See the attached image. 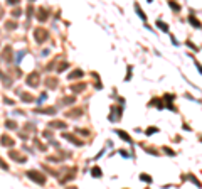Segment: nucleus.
<instances>
[{
    "label": "nucleus",
    "instance_id": "nucleus-28",
    "mask_svg": "<svg viewBox=\"0 0 202 189\" xmlns=\"http://www.w3.org/2000/svg\"><path fill=\"white\" fill-rule=\"evenodd\" d=\"M140 181H143V182H147V184H150L152 182V177H150V176H147V174H140Z\"/></svg>",
    "mask_w": 202,
    "mask_h": 189
},
{
    "label": "nucleus",
    "instance_id": "nucleus-26",
    "mask_svg": "<svg viewBox=\"0 0 202 189\" xmlns=\"http://www.w3.org/2000/svg\"><path fill=\"white\" fill-rule=\"evenodd\" d=\"M165 100H167V101H168V100H174V94H170V96L167 94V96H165ZM165 106H167V108H170V110H174V111H175V106L172 105V103H167Z\"/></svg>",
    "mask_w": 202,
    "mask_h": 189
},
{
    "label": "nucleus",
    "instance_id": "nucleus-2",
    "mask_svg": "<svg viewBox=\"0 0 202 189\" xmlns=\"http://www.w3.org/2000/svg\"><path fill=\"white\" fill-rule=\"evenodd\" d=\"M27 177L31 179V181H34V182H37L39 186H44V184H46V176L42 172H39V171H29V172H27Z\"/></svg>",
    "mask_w": 202,
    "mask_h": 189
},
{
    "label": "nucleus",
    "instance_id": "nucleus-33",
    "mask_svg": "<svg viewBox=\"0 0 202 189\" xmlns=\"http://www.w3.org/2000/svg\"><path fill=\"white\" fill-rule=\"evenodd\" d=\"M34 12H36V10H34V7H32V5H29V9H27V17L31 19V17L34 15Z\"/></svg>",
    "mask_w": 202,
    "mask_h": 189
},
{
    "label": "nucleus",
    "instance_id": "nucleus-1",
    "mask_svg": "<svg viewBox=\"0 0 202 189\" xmlns=\"http://www.w3.org/2000/svg\"><path fill=\"white\" fill-rule=\"evenodd\" d=\"M34 39H36L37 44H42L44 41H47V39H49L47 29H44V27H36V29H34Z\"/></svg>",
    "mask_w": 202,
    "mask_h": 189
},
{
    "label": "nucleus",
    "instance_id": "nucleus-40",
    "mask_svg": "<svg viewBox=\"0 0 202 189\" xmlns=\"http://www.w3.org/2000/svg\"><path fill=\"white\" fill-rule=\"evenodd\" d=\"M163 150H165L167 154H170V155H174V154H175V152H174V150H170V149H163Z\"/></svg>",
    "mask_w": 202,
    "mask_h": 189
},
{
    "label": "nucleus",
    "instance_id": "nucleus-43",
    "mask_svg": "<svg viewBox=\"0 0 202 189\" xmlns=\"http://www.w3.org/2000/svg\"><path fill=\"white\" fill-rule=\"evenodd\" d=\"M29 2H36V0H29Z\"/></svg>",
    "mask_w": 202,
    "mask_h": 189
},
{
    "label": "nucleus",
    "instance_id": "nucleus-37",
    "mask_svg": "<svg viewBox=\"0 0 202 189\" xmlns=\"http://www.w3.org/2000/svg\"><path fill=\"white\" fill-rule=\"evenodd\" d=\"M4 101H5V103H9V105H14V100H10V98H7V96H5V100H4Z\"/></svg>",
    "mask_w": 202,
    "mask_h": 189
},
{
    "label": "nucleus",
    "instance_id": "nucleus-27",
    "mask_svg": "<svg viewBox=\"0 0 202 189\" xmlns=\"http://www.w3.org/2000/svg\"><path fill=\"white\" fill-rule=\"evenodd\" d=\"M157 132H158L157 127H148V128L145 130V133H147V135H153V133H157Z\"/></svg>",
    "mask_w": 202,
    "mask_h": 189
},
{
    "label": "nucleus",
    "instance_id": "nucleus-34",
    "mask_svg": "<svg viewBox=\"0 0 202 189\" xmlns=\"http://www.w3.org/2000/svg\"><path fill=\"white\" fill-rule=\"evenodd\" d=\"M0 169H4V171H9V166H7V164L4 162L2 159H0Z\"/></svg>",
    "mask_w": 202,
    "mask_h": 189
},
{
    "label": "nucleus",
    "instance_id": "nucleus-24",
    "mask_svg": "<svg viewBox=\"0 0 202 189\" xmlns=\"http://www.w3.org/2000/svg\"><path fill=\"white\" fill-rule=\"evenodd\" d=\"M157 26H158V29H160V31L168 32V26H167V24H163L162 21H158V22H157Z\"/></svg>",
    "mask_w": 202,
    "mask_h": 189
},
{
    "label": "nucleus",
    "instance_id": "nucleus-38",
    "mask_svg": "<svg viewBox=\"0 0 202 189\" xmlns=\"http://www.w3.org/2000/svg\"><path fill=\"white\" fill-rule=\"evenodd\" d=\"M78 132H81V135H84V137H86V135H88V133H89L88 130H79V128H78Z\"/></svg>",
    "mask_w": 202,
    "mask_h": 189
},
{
    "label": "nucleus",
    "instance_id": "nucleus-16",
    "mask_svg": "<svg viewBox=\"0 0 202 189\" xmlns=\"http://www.w3.org/2000/svg\"><path fill=\"white\" fill-rule=\"evenodd\" d=\"M66 123L64 122H49V128H66Z\"/></svg>",
    "mask_w": 202,
    "mask_h": 189
},
{
    "label": "nucleus",
    "instance_id": "nucleus-35",
    "mask_svg": "<svg viewBox=\"0 0 202 189\" xmlns=\"http://www.w3.org/2000/svg\"><path fill=\"white\" fill-rule=\"evenodd\" d=\"M19 2H20V0H7V4H9V5H17Z\"/></svg>",
    "mask_w": 202,
    "mask_h": 189
},
{
    "label": "nucleus",
    "instance_id": "nucleus-9",
    "mask_svg": "<svg viewBox=\"0 0 202 189\" xmlns=\"http://www.w3.org/2000/svg\"><path fill=\"white\" fill-rule=\"evenodd\" d=\"M2 58H4V61H7V63H10V61H12V47H10V46H5V47H4Z\"/></svg>",
    "mask_w": 202,
    "mask_h": 189
},
{
    "label": "nucleus",
    "instance_id": "nucleus-19",
    "mask_svg": "<svg viewBox=\"0 0 202 189\" xmlns=\"http://www.w3.org/2000/svg\"><path fill=\"white\" fill-rule=\"evenodd\" d=\"M5 29H7V31H15V29H17V22L15 21L5 22Z\"/></svg>",
    "mask_w": 202,
    "mask_h": 189
},
{
    "label": "nucleus",
    "instance_id": "nucleus-42",
    "mask_svg": "<svg viewBox=\"0 0 202 189\" xmlns=\"http://www.w3.org/2000/svg\"><path fill=\"white\" fill-rule=\"evenodd\" d=\"M121 155H123V157H130V154L125 152V150H121Z\"/></svg>",
    "mask_w": 202,
    "mask_h": 189
},
{
    "label": "nucleus",
    "instance_id": "nucleus-20",
    "mask_svg": "<svg viewBox=\"0 0 202 189\" xmlns=\"http://www.w3.org/2000/svg\"><path fill=\"white\" fill-rule=\"evenodd\" d=\"M135 10H136V14H138V17H140L141 21H147V15L143 14V10L140 9V5H138V4H135Z\"/></svg>",
    "mask_w": 202,
    "mask_h": 189
},
{
    "label": "nucleus",
    "instance_id": "nucleus-41",
    "mask_svg": "<svg viewBox=\"0 0 202 189\" xmlns=\"http://www.w3.org/2000/svg\"><path fill=\"white\" fill-rule=\"evenodd\" d=\"M0 19H4V7L0 5Z\"/></svg>",
    "mask_w": 202,
    "mask_h": 189
},
{
    "label": "nucleus",
    "instance_id": "nucleus-30",
    "mask_svg": "<svg viewBox=\"0 0 202 189\" xmlns=\"http://www.w3.org/2000/svg\"><path fill=\"white\" fill-rule=\"evenodd\" d=\"M168 5H170V7H172V9H174L175 12H179V10H180V5H179V4H175V2H172V0H168Z\"/></svg>",
    "mask_w": 202,
    "mask_h": 189
},
{
    "label": "nucleus",
    "instance_id": "nucleus-44",
    "mask_svg": "<svg viewBox=\"0 0 202 189\" xmlns=\"http://www.w3.org/2000/svg\"><path fill=\"white\" fill-rule=\"evenodd\" d=\"M147 2H152V0H147Z\"/></svg>",
    "mask_w": 202,
    "mask_h": 189
},
{
    "label": "nucleus",
    "instance_id": "nucleus-6",
    "mask_svg": "<svg viewBox=\"0 0 202 189\" xmlns=\"http://www.w3.org/2000/svg\"><path fill=\"white\" fill-rule=\"evenodd\" d=\"M36 17H37V21H39V22H46L47 19H49V10L44 9V7H41V9L37 10Z\"/></svg>",
    "mask_w": 202,
    "mask_h": 189
},
{
    "label": "nucleus",
    "instance_id": "nucleus-22",
    "mask_svg": "<svg viewBox=\"0 0 202 189\" xmlns=\"http://www.w3.org/2000/svg\"><path fill=\"white\" fill-rule=\"evenodd\" d=\"M66 115L67 116H81L83 115V110H69Z\"/></svg>",
    "mask_w": 202,
    "mask_h": 189
},
{
    "label": "nucleus",
    "instance_id": "nucleus-18",
    "mask_svg": "<svg viewBox=\"0 0 202 189\" xmlns=\"http://www.w3.org/2000/svg\"><path fill=\"white\" fill-rule=\"evenodd\" d=\"M189 22H190V24H192V27H195V29H201V22H199V21H197V19H195V17H194V15H189Z\"/></svg>",
    "mask_w": 202,
    "mask_h": 189
},
{
    "label": "nucleus",
    "instance_id": "nucleus-32",
    "mask_svg": "<svg viewBox=\"0 0 202 189\" xmlns=\"http://www.w3.org/2000/svg\"><path fill=\"white\" fill-rule=\"evenodd\" d=\"M67 66H69V64H67V63H62V64H59V68H57V71H59V73H62V71H66V69H67Z\"/></svg>",
    "mask_w": 202,
    "mask_h": 189
},
{
    "label": "nucleus",
    "instance_id": "nucleus-39",
    "mask_svg": "<svg viewBox=\"0 0 202 189\" xmlns=\"http://www.w3.org/2000/svg\"><path fill=\"white\" fill-rule=\"evenodd\" d=\"M195 68H197V69H199V73H201V74H202V66H201V64H199V63H195Z\"/></svg>",
    "mask_w": 202,
    "mask_h": 189
},
{
    "label": "nucleus",
    "instance_id": "nucleus-25",
    "mask_svg": "<svg viewBox=\"0 0 202 189\" xmlns=\"http://www.w3.org/2000/svg\"><path fill=\"white\" fill-rule=\"evenodd\" d=\"M5 127H7V128H10V130H14V128H17V123L14 120H7L5 122Z\"/></svg>",
    "mask_w": 202,
    "mask_h": 189
},
{
    "label": "nucleus",
    "instance_id": "nucleus-4",
    "mask_svg": "<svg viewBox=\"0 0 202 189\" xmlns=\"http://www.w3.org/2000/svg\"><path fill=\"white\" fill-rule=\"evenodd\" d=\"M26 83L29 84V86H34V88H37L39 86V73H31L29 76H27V79H26Z\"/></svg>",
    "mask_w": 202,
    "mask_h": 189
},
{
    "label": "nucleus",
    "instance_id": "nucleus-29",
    "mask_svg": "<svg viewBox=\"0 0 202 189\" xmlns=\"http://www.w3.org/2000/svg\"><path fill=\"white\" fill-rule=\"evenodd\" d=\"M22 15V9H19V7H17V9H14V10H12V17H20Z\"/></svg>",
    "mask_w": 202,
    "mask_h": 189
},
{
    "label": "nucleus",
    "instance_id": "nucleus-5",
    "mask_svg": "<svg viewBox=\"0 0 202 189\" xmlns=\"http://www.w3.org/2000/svg\"><path fill=\"white\" fill-rule=\"evenodd\" d=\"M9 157L14 159V160H15V162H19V164H24L27 160L26 155H22V154L17 152V150H10V152H9Z\"/></svg>",
    "mask_w": 202,
    "mask_h": 189
},
{
    "label": "nucleus",
    "instance_id": "nucleus-15",
    "mask_svg": "<svg viewBox=\"0 0 202 189\" xmlns=\"http://www.w3.org/2000/svg\"><path fill=\"white\" fill-rule=\"evenodd\" d=\"M46 86H47L49 89L57 88V79H56V78H47V79H46Z\"/></svg>",
    "mask_w": 202,
    "mask_h": 189
},
{
    "label": "nucleus",
    "instance_id": "nucleus-23",
    "mask_svg": "<svg viewBox=\"0 0 202 189\" xmlns=\"http://www.w3.org/2000/svg\"><path fill=\"white\" fill-rule=\"evenodd\" d=\"M74 100H76L74 96H67V98H62L61 103L62 105H71V103H74Z\"/></svg>",
    "mask_w": 202,
    "mask_h": 189
},
{
    "label": "nucleus",
    "instance_id": "nucleus-14",
    "mask_svg": "<svg viewBox=\"0 0 202 189\" xmlns=\"http://www.w3.org/2000/svg\"><path fill=\"white\" fill-rule=\"evenodd\" d=\"M0 79H2V83L5 84L7 88H10L12 84H14V81H12V79H10V78H9V76H5V74L2 73V71H0Z\"/></svg>",
    "mask_w": 202,
    "mask_h": 189
},
{
    "label": "nucleus",
    "instance_id": "nucleus-3",
    "mask_svg": "<svg viewBox=\"0 0 202 189\" xmlns=\"http://www.w3.org/2000/svg\"><path fill=\"white\" fill-rule=\"evenodd\" d=\"M121 113H123V106H116V105H114L113 108H111L109 122H120V118H121Z\"/></svg>",
    "mask_w": 202,
    "mask_h": 189
},
{
    "label": "nucleus",
    "instance_id": "nucleus-17",
    "mask_svg": "<svg viewBox=\"0 0 202 189\" xmlns=\"http://www.w3.org/2000/svg\"><path fill=\"white\" fill-rule=\"evenodd\" d=\"M84 73L81 71V69H76V71H73V73L69 74V79H78V78H83Z\"/></svg>",
    "mask_w": 202,
    "mask_h": 189
},
{
    "label": "nucleus",
    "instance_id": "nucleus-10",
    "mask_svg": "<svg viewBox=\"0 0 202 189\" xmlns=\"http://www.w3.org/2000/svg\"><path fill=\"white\" fill-rule=\"evenodd\" d=\"M19 96H20V100L26 101V103L34 101V94H29V93H26V91H19Z\"/></svg>",
    "mask_w": 202,
    "mask_h": 189
},
{
    "label": "nucleus",
    "instance_id": "nucleus-31",
    "mask_svg": "<svg viewBox=\"0 0 202 189\" xmlns=\"http://www.w3.org/2000/svg\"><path fill=\"white\" fill-rule=\"evenodd\" d=\"M187 179H189V181H192V182L195 184L197 188H201V186H202V184H201V182H199V181H197V179H195V177H192V176H187Z\"/></svg>",
    "mask_w": 202,
    "mask_h": 189
},
{
    "label": "nucleus",
    "instance_id": "nucleus-8",
    "mask_svg": "<svg viewBox=\"0 0 202 189\" xmlns=\"http://www.w3.org/2000/svg\"><path fill=\"white\" fill-rule=\"evenodd\" d=\"M0 144L4 145V147H14V138H10L9 135H2V138H0Z\"/></svg>",
    "mask_w": 202,
    "mask_h": 189
},
{
    "label": "nucleus",
    "instance_id": "nucleus-21",
    "mask_svg": "<svg viewBox=\"0 0 202 189\" xmlns=\"http://www.w3.org/2000/svg\"><path fill=\"white\" fill-rule=\"evenodd\" d=\"M91 174H93V177H101V176H103V171L99 167H93L91 169Z\"/></svg>",
    "mask_w": 202,
    "mask_h": 189
},
{
    "label": "nucleus",
    "instance_id": "nucleus-7",
    "mask_svg": "<svg viewBox=\"0 0 202 189\" xmlns=\"http://www.w3.org/2000/svg\"><path fill=\"white\" fill-rule=\"evenodd\" d=\"M62 137H64V138H67L69 142H73V144H76L78 147H83V145H84V142H83V140H79V138H76V137H74V135H71V133H62Z\"/></svg>",
    "mask_w": 202,
    "mask_h": 189
},
{
    "label": "nucleus",
    "instance_id": "nucleus-11",
    "mask_svg": "<svg viewBox=\"0 0 202 189\" xmlns=\"http://www.w3.org/2000/svg\"><path fill=\"white\" fill-rule=\"evenodd\" d=\"M114 133H118V137L121 138V140L128 142V144H133V142H131V137H130L128 133H126V132H123V130H116Z\"/></svg>",
    "mask_w": 202,
    "mask_h": 189
},
{
    "label": "nucleus",
    "instance_id": "nucleus-36",
    "mask_svg": "<svg viewBox=\"0 0 202 189\" xmlns=\"http://www.w3.org/2000/svg\"><path fill=\"white\" fill-rule=\"evenodd\" d=\"M187 46L190 47V49H194V51H197V46H195V44H192V42H190V41L187 42Z\"/></svg>",
    "mask_w": 202,
    "mask_h": 189
},
{
    "label": "nucleus",
    "instance_id": "nucleus-13",
    "mask_svg": "<svg viewBox=\"0 0 202 189\" xmlns=\"http://www.w3.org/2000/svg\"><path fill=\"white\" fill-rule=\"evenodd\" d=\"M84 89H86V83H79V84H73V86H71V91H73V93H81Z\"/></svg>",
    "mask_w": 202,
    "mask_h": 189
},
{
    "label": "nucleus",
    "instance_id": "nucleus-12",
    "mask_svg": "<svg viewBox=\"0 0 202 189\" xmlns=\"http://www.w3.org/2000/svg\"><path fill=\"white\" fill-rule=\"evenodd\" d=\"M36 113H46V115H54L57 111V108H36Z\"/></svg>",
    "mask_w": 202,
    "mask_h": 189
}]
</instances>
